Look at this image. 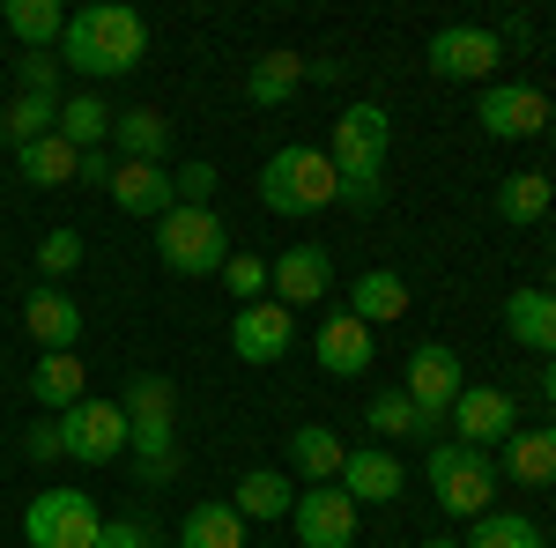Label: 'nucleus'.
<instances>
[{"instance_id":"obj_5","label":"nucleus","mask_w":556,"mask_h":548,"mask_svg":"<svg viewBox=\"0 0 556 548\" xmlns=\"http://www.w3.org/2000/svg\"><path fill=\"white\" fill-rule=\"evenodd\" d=\"M424 482H430V497H438V511H453V519H482L490 497H497V467L482 460V453H468V445H430Z\"/></svg>"},{"instance_id":"obj_33","label":"nucleus","mask_w":556,"mask_h":548,"mask_svg":"<svg viewBox=\"0 0 556 548\" xmlns=\"http://www.w3.org/2000/svg\"><path fill=\"white\" fill-rule=\"evenodd\" d=\"M364 416H371V430H379V437H438V430H445V422L424 416V408H416L408 393H379V400H371Z\"/></svg>"},{"instance_id":"obj_9","label":"nucleus","mask_w":556,"mask_h":548,"mask_svg":"<svg viewBox=\"0 0 556 548\" xmlns=\"http://www.w3.org/2000/svg\"><path fill=\"white\" fill-rule=\"evenodd\" d=\"M549 97L534 82H490L482 89V104H475V119L490 141H534V133H549Z\"/></svg>"},{"instance_id":"obj_26","label":"nucleus","mask_w":556,"mask_h":548,"mask_svg":"<svg viewBox=\"0 0 556 548\" xmlns=\"http://www.w3.org/2000/svg\"><path fill=\"white\" fill-rule=\"evenodd\" d=\"M0 23H8V38H23V52H52L60 30H67L60 0H8V8H0Z\"/></svg>"},{"instance_id":"obj_41","label":"nucleus","mask_w":556,"mask_h":548,"mask_svg":"<svg viewBox=\"0 0 556 548\" xmlns=\"http://www.w3.org/2000/svg\"><path fill=\"white\" fill-rule=\"evenodd\" d=\"M97 548H156V526L149 519H104L97 526Z\"/></svg>"},{"instance_id":"obj_30","label":"nucleus","mask_w":556,"mask_h":548,"mask_svg":"<svg viewBox=\"0 0 556 548\" xmlns=\"http://www.w3.org/2000/svg\"><path fill=\"white\" fill-rule=\"evenodd\" d=\"M178 548H245V519L230 505H193L178 519Z\"/></svg>"},{"instance_id":"obj_11","label":"nucleus","mask_w":556,"mask_h":548,"mask_svg":"<svg viewBox=\"0 0 556 548\" xmlns=\"http://www.w3.org/2000/svg\"><path fill=\"white\" fill-rule=\"evenodd\" d=\"M460 385H468V371H460V356L445 348V341H424V348H408V371H401V393L424 408V416L445 422V408L460 400Z\"/></svg>"},{"instance_id":"obj_16","label":"nucleus","mask_w":556,"mask_h":548,"mask_svg":"<svg viewBox=\"0 0 556 548\" xmlns=\"http://www.w3.org/2000/svg\"><path fill=\"white\" fill-rule=\"evenodd\" d=\"M334 489H342L349 505H393V497L408 489V467L393 460L386 445H356V453H342V474H334Z\"/></svg>"},{"instance_id":"obj_40","label":"nucleus","mask_w":556,"mask_h":548,"mask_svg":"<svg viewBox=\"0 0 556 548\" xmlns=\"http://www.w3.org/2000/svg\"><path fill=\"white\" fill-rule=\"evenodd\" d=\"M127 453H134V460L178 453V422H134V430H127Z\"/></svg>"},{"instance_id":"obj_6","label":"nucleus","mask_w":556,"mask_h":548,"mask_svg":"<svg viewBox=\"0 0 556 548\" xmlns=\"http://www.w3.org/2000/svg\"><path fill=\"white\" fill-rule=\"evenodd\" d=\"M104 511L89 505V489H38L23 511V541L30 548H97Z\"/></svg>"},{"instance_id":"obj_36","label":"nucleus","mask_w":556,"mask_h":548,"mask_svg":"<svg viewBox=\"0 0 556 548\" xmlns=\"http://www.w3.org/2000/svg\"><path fill=\"white\" fill-rule=\"evenodd\" d=\"M75 267H83V230H67V222L45 230V238H38V275H45V282H60V275H75Z\"/></svg>"},{"instance_id":"obj_27","label":"nucleus","mask_w":556,"mask_h":548,"mask_svg":"<svg viewBox=\"0 0 556 548\" xmlns=\"http://www.w3.org/2000/svg\"><path fill=\"white\" fill-rule=\"evenodd\" d=\"M408 311V282L393 275V267H371V275H356V304H349V319H364V327H386V319H401Z\"/></svg>"},{"instance_id":"obj_29","label":"nucleus","mask_w":556,"mask_h":548,"mask_svg":"<svg viewBox=\"0 0 556 548\" xmlns=\"http://www.w3.org/2000/svg\"><path fill=\"white\" fill-rule=\"evenodd\" d=\"M298 89H304V60H298V52H260L253 75H245V97L267 104V112H275V104H290Z\"/></svg>"},{"instance_id":"obj_14","label":"nucleus","mask_w":556,"mask_h":548,"mask_svg":"<svg viewBox=\"0 0 556 548\" xmlns=\"http://www.w3.org/2000/svg\"><path fill=\"white\" fill-rule=\"evenodd\" d=\"M290 519H298V541L304 548H356V505H349L334 482L304 489L298 505H290Z\"/></svg>"},{"instance_id":"obj_49","label":"nucleus","mask_w":556,"mask_h":548,"mask_svg":"<svg viewBox=\"0 0 556 548\" xmlns=\"http://www.w3.org/2000/svg\"><path fill=\"white\" fill-rule=\"evenodd\" d=\"M549 141H556V112H549Z\"/></svg>"},{"instance_id":"obj_39","label":"nucleus","mask_w":556,"mask_h":548,"mask_svg":"<svg viewBox=\"0 0 556 548\" xmlns=\"http://www.w3.org/2000/svg\"><path fill=\"white\" fill-rule=\"evenodd\" d=\"M223 282H230V296H267V259H253V253H230L223 259Z\"/></svg>"},{"instance_id":"obj_25","label":"nucleus","mask_w":556,"mask_h":548,"mask_svg":"<svg viewBox=\"0 0 556 548\" xmlns=\"http://www.w3.org/2000/svg\"><path fill=\"white\" fill-rule=\"evenodd\" d=\"M549 208H556V178H542V170H513V178L497 186V215L519 222V230H534Z\"/></svg>"},{"instance_id":"obj_34","label":"nucleus","mask_w":556,"mask_h":548,"mask_svg":"<svg viewBox=\"0 0 556 548\" xmlns=\"http://www.w3.org/2000/svg\"><path fill=\"white\" fill-rule=\"evenodd\" d=\"M460 548H549V534L534 519H519V511H482Z\"/></svg>"},{"instance_id":"obj_32","label":"nucleus","mask_w":556,"mask_h":548,"mask_svg":"<svg viewBox=\"0 0 556 548\" xmlns=\"http://www.w3.org/2000/svg\"><path fill=\"white\" fill-rule=\"evenodd\" d=\"M45 133H60V97H15V104L0 112V141H8V149H30Z\"/></svg>"},{"instance_id":"obj_7","label":"nucleus","mask_w":556,"mask_h":548,"mask_svg":"<svg viewBox=\"0 0 556 548\" xmlns=\"http://www.w3.org/2000/svg\"><path fill=\"white\" fill-rule=\"evenodd\" d=\"M127 430L134 422L119 400H75L60 416V445H67V460H83V467H112L127 453Z\"/></svg>"},{"instance_id":"obj_2","label":"nucleus","mask_w":556,"mask_h":548,"mask_svg":"<svg viewBox=\"0 0 556 548\" xmlns=\"http://www.w3.org/2000/svg\"><path fill=\"white\" fill-rule=\"evenodd\" d=\"M386 141H393V127H386V104H349L342 119H334V193H342L349 208H379L386 193Z\"/></svg>"},{"instance_id":"obj_1","label":"nucleus","mask_w":556,"mask_h":548,"mask_svg":"<svg viewBox=\"0 0 556 548\" xmlns=\"http://www.w3.org/2000/svg\"><path fill=\"white\" fill-rule=\"evenodd\" d=\"M141 52H149V23L134 8H119V0H89V8L67 15V30H60V67H75L83 82L134 75Z\"/></svg>"},{"instance_id":"obj_21","label":"nucleus","mask_w":556,"mask_h":548,"mask_svg":"<svg viewBox=\"0 0 556 548\" xmlns=\"http://www.w3.org/2000/svg\"><path fill=\"white\" fill-rule=\"evenodd\" d=\"M505 474L527 482V489H556V422H542V430H513V437H505Z\"/></svg>"},{"instance_id":"obj_42","label":"nucleus","mask_w":556,"mask_h":548,"mask_svg":"<svg viewBox=\"0 0 556 548\" xmlns=\"http://www.w3.org/2000/svg\"><path fill=\"white\" fill-rule=\"evenodd\" d=\"M23 453H30V460H67V445H60V416H38V422H30Z\"/></svg>"},{"instance_id":"obj_20","label":"nucleus","mask_w":556,"mask_h":548,"mask_svg":"<svg viewBox=\"0 0 556 548\" xmlns=\"http://www.w3.org/2000/svg\"><path fill=\"white\" fill-rule=\"evenodd\" d=\"M290 505H298V482L290 474H275V467H245L238 474V497H230V511L253 526V519H290Z\"/></svg>"},{"instance_id":"obj_8","label":"nucleus","mask_w":556,"mask_h":548,"mask_svg":"<svg viewBox=\"0 0 556 548\" xmlns=\"http://www.w3.org/2000/svg\"><path fill=\"white\" fill-rule=\"evenodd\" d=\"M445 422H453V445L482 453V445H505L519 430V400L505 385H460V400L445 408Z\"/></svg>"},{"instance_id":"obj_48","label":"nucleus","mask_w":556,"mask_h":548,"mask_svg":"<svg viewBox=\"0 0 556 548\" xmlns=\"http://www.w3.org/2000/svg\"><path fill=\"white\" fill-rule=\"evenodd\" d=\"M542 534H549V548H556V526H542Z\"/></svg>"},{"instance_id":"obj_15","label":"nucleus","mask_w":556,"mask_h":548,"mask_svg":"<svg viewBox=\"0 0 556 548\" xmlns=\"http://www.w3.org/2000/svg\"><path fill=\"white\" fill-rule=\"evenodd\" d=\"M267 290H275V304H290V311L319 304V296L334 290V259H327V245H290L282 259H267Z\"/></svg>"},{"instance_id":"obj_24","label":"nucleus","mask_w":556,"mask_h":548,"mask_svg":"<svg viewBox=\"0 0 556 548\" xmlns=\"http://www.w3.org/2000/svg\"><path fill=\"white\" fill-rule=\"evenodd\" d=\"M112 141H119V164H164L172 127H164V112L134 104V112H119V119H112Z\"/></svg>"},{"instance_id":"obj_47","label":"nucleus","mask_w":556,"mask_h":548,"mask_svg":"<svg viewBox=\"0 0 556 548\" xmlns=\"http://www.w3.org/2000/svg\"><path fill=\"white\" fill-rule=\"evenodd\" d=\"M416 548H460V541H453V534H430V541H416Z\"/></svg>"},{"instance_id":"obj_37","label":"nucleus","mask_w":556,"mask_h":548,"mask_svg":"<svg viewBox=\"0 0 556 548\" xmlns=\"http://www.w3.org/2000/svg\"><path fill=\"white\" fill-rule=\"evenodd\" d=\"M15 75H23V97H60V52H23Z\"/></svg>"},{"instance_id":"obj_44","label":"nucleus","mask_w":556,"mask_h":548,"mask_svg":"<svg viewBox=\"0 0 556 548\" xmlns=\"http://www.w3.org/2000/svg\"><path fill=\"white\" fill-rule=\"evenodd\" d=\"M83 178H89V186H112V156H104V149H89V156H83Z\"/></svg>"},{"instance_id":"obj_38","label":"nucleus","mask_w":556,"mask_h":548,"mask_svg":"<svg viewBox=\"0 0 556 548\" xmlns=\"http://www.w3.org/2000/svg\"><path fill=\"white\" fill-rule=\"evenodd\" d=\"M172 193H178V208H208L215 201V164H178Z\"/></svg>"},{"instance_id":"obj_43","label":"nucleus","mask_w":556,"mask_h":548,"mask_svg":"<svg viewBox=\"0 0 556 548\" xmlns=\"http://www.w3.org/2000/svg\"><path fill=\"white\" fill-rule=\"evenodd\" d=\"M178 474V453H156V460H134V482H149V489H164Z\"/></svg>"},{"instance_id":"obj_31","label":"nucleus","mask_w":556,"mask_h":548,"mask_svg":"<svg viewBox=\"0 0 556 548\" xmlns=\"http://www.w3.org/2000/svg\"><path fill=\"white\" fill-rule=\"evenodd\" d=\"M15 164H23L30 186H67V178H83V149H67L60 133H45L30 149H15Z\"/></svg>"},{"instance_id":"obj_50","label":"nucleus","mask_w":556,"mask_h":548,"mask_svg":"<svg viewBox=\"0 0 556 548\" xmlns=\"http://www.w3.org/2000/svg\"><path fill=\"white\" fill-rule=\"evenodd\" d=\"M549 296H556V275H549Z\"/></svg>"},{"instance_id":"obj_19","label":"nucleus","mask_w":556,"mask_h":548,"mask_svg":"<svg viewBox=\"0 0 556 548\" xmlns=\"http://www.w3.org/2000/svg\"><path fill=\"white\" fill-rule=\"evenodd\" d=\"M505 334L534 356H556V296L549 290H513L505 296Z\"/></svg>"},{"instance_id":"obj_13","label":"nucleus","mask_w":556,"mask_h":548,"mask_svg":"<svg viewBox=\"0 0 556 548\" xmlns=\"http://www.w3.org/2000/svg\"><path fill=\"white\" fill-rule=\"evenodd\" d=\"M23 327L38 341L45 356H75V341H83V304L60 290V282H38V290L23 296Z\"/></svg>"},{"instance_id":"obj_4","label":"nucleus","mask_w":556,"mask_h":548,"mask_svg":"<svg viewBox=\"0 0 556 548\" xmlns=\"http://www.w3.org/2000/svg\"><path fill=\"white\" fill-rule=\"evenodd\" d=\"M156 259H164L172 275H223V259H230L223 215L215 208H172L156 222Z\"/></svg>"},{"instance_id":"obj_18","label":"nucleus","mask_w":556,"mask_h":548,"mask_svg":"<svg viewBox=\"0 0 556 548\" xmlns=\"http://www.w3.org/2000/svg\"><path fill=\"white\" fill-rule=\"evenodd\" d=\"M104 193H112L127 215H149V222H164V215L178 208L172 170L164 164H112V186H104Z\"/></svg>"},{"instance_id":"obj_12","label":"nucleus","mask_w":556,"mask_h":548,"mask_svg":"<svg viewBox=\"0 0 556 548\" xmlns=\"http://www.w3.org/2000/svg\"><path fill=\"white\" fill-rule=\"evenodd\" d=\"M290 341H298V311H290V304H275V296L238 304V319H230L238 364H275V356H290Z\"/></svg>"},{"instance_id":"obj_22","label":"nucleus","mask_w":556,"mask_h":548,"mask_svg":"<svg viewBox=\"0 0 556 548\" xmlns=\"http://www.w3.org/2000/svg\"><path fill=\"white\" fill-rule=\"evenodd\" d=\"M30 400H38L45 416H67L75 400H89L83 356H38V364H30Z\"/></svg>"},{"instance_id":"obj_45","label":"nucleus","mask_w":556,"mask_h":548,"mask_svg":"<svg viewBox=\"0 0 556 548\" xmlns=\"http://www.w3.org/2000/svg\"><path fill=\"white\" fill-rule=\"evenodd\" d=\"M304 82H342V60H304Z\"/></svg>"},{"instance_id":"obj_10","label":"nucleus","mask_w":556,"mask_h":548,"mask_svg":"<svg viewBox=\"0 0 556 548\" xmlns=\"http://www.w3.org/2000/svg\"><path fill=\"white\" fill-rule=\"evenodd\" d=\"M424 60H430L438 82H482V75L505 60V44H497V30H482V23H445V30L424 44Z\"/></svg>"},{"instance_id":"obj_3","label":"nucleus","mask_w":556,"mask_h":548,"mask_svg":"<svg viewBox=\"0 0 556 548\" xmlns=\"http://www.w3.org/2000/svg\"><path fill=\"white\" fill-rule=\"evenodd\" d=\"M342 193H334V156L327 149H275L267 164H260V208L267 215H319V208H334Z\"/></svg>"},{"instance_id":"obj_28","label":"nucleus","mask_w":556,"mask_h":548,"mask_svg":"<svg viewBox=\"0 0 556 548\" xmlns=\"http://www.w3.org/2000/svg\"><path fill=\"white\" fill-rule=\"evenodd\" d=\"M112 119H119V112H112L97 89H83V97H67V104H60V141L89 156L97 141H112Z\"/></svg>"},{"instance_id":"obj_17","label":"nucleus","mask_w":556,"mask_h":548,"mask_svg":"<svg viewBox=\"0 0 556 548\" xmlns=\"http://www.w3.org/2000/svg\"><path fill=\"white\" fill-rule=\"evenodd\" d=\"M312 356H319L327 379H356V371H371V327L349 319V311H327L319 334H312Z\"/></svg>"},{"instance_id":"obj_35","label":"nucleus","mask_w":556,"mask_h":548,"mask_svg":"<svg viewBox=\"0 0 556 548\" xmlns=\"http://www.w3.org/2000/svg\"><path fill=\"white\" fill-rule=\"evenodd\" d=\"M119 408H127V422H172L178 416V385L164 379V371H141V379L127 385Z\"/></svg>"},{"instance_id":"obj_46","label":"nucleus","mask_w":556,"mask_h":548,"mask_svg":"<svg viewBox=\"0 0 556 548\" xmlns=\"http://www.w3.org/2000/svg\"><path fill=\"white\" fill-rule=\"evenodd\" d=\"M542 400H549V408H556V356H549V364H542Z\"/></svg>"},{"instance_id":"obj_23","label":"nucleus","mask_w":556,"mask_h":548,"mask_svg":"<svg viewBox=\"0 0 556 548\" xmlns=\"http://www.w3.org/2000/svg\"><path fill=\"white\" fill-rule=\"evenodd\" d=\"M342 453H349V445L327 430V422H304V430H290V467H298L304 489L334 482V474H342Z\"/></svg>"}]
</instances>
